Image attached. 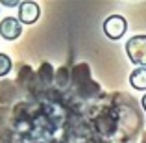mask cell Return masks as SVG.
<instances>
[{
  "label": "cell",
  "instance_id": "6da1fadb",
  "mask_svg": "<svg viewBox=\"0 0 146 143\" xmlns=\"http://www.w3.org/2000/svg\"><path fill=\"white\" fill-rule=\"evenodd\" d=\"M126 54H128L129 61L139 67H146V36L139 34L128 39L126 43Z\"/></svg>",
  "mask_w": 146,
  "mask_h": 143
},
{
  "label": "cell",
  "instance_id": "7a4b0ae2",
  "mask_svg": "<svg viewBox=\"0 0 146 143\" xmlns=\"http://www.w3.org/2000/svg\"><path fill=\"white\" fill-rule=\"evenodd\" d=\"M126 30H128V21L122 15H109L104 21V34L113 41L120 39L126 34Z\"/></svg>",
  "mask_w": 146,
  "mask_h": 143
},
{
  "label": "cell",
  "instance_id": "3957f363",
  "mask_svg": "<svg viewBox=\"0 0 146 143\" xmlns=\"http://www.w3.org/2000/svg\"><path fill=\"white\" fill-rule=\"evenodd\" d=\"M21 89H19L17 82L13 80H0V106L11 108V104H17L21 100Z\"/></svg>",
  "mask_w": 146,
  "mask_h": 143
},
{
  "label": "cell",
  "instance_id": "277c9868",
  "mask_svg": "<svg viewBox=\"0 0 146 143\" xmlns=\"http://www.w3.org/2000/svg\"><path fill=\"white\" fill-rule=\"evenodd\" d=\"M41 17V6L33 0H26V2H21L19 6V22L21 24H35Z\"/></svg>",
  "mask_w": 146,
  "mask_h": 143
},
{
  "label": "cell",
  "instance_id": "5b68a950",
  "mask_svg": "<svg viewBox=\"0 0 146 143\" xmlns=\"http://www.w3.org/2000/svg\"><path fill=\"white\" fill-rule=\"evenodd\" d=\"M0 36L6 41H15L22 36V24L17 17H4L0 21Z\"/></svg>",
  "mask_w": 146,
  "mask_h": 143
},
{
  "label": "cell",
  "instance_id": "8992f818",
  "mask_svg": "<svg viewBox=\"0 0 146 143\" xmlns=\"http://www.w3.org/2000/svg\"><path fill=\"white\" fill-rule=\"evenodd\" d=\"M37 78H39V82L43 84L44 87H52L54 86V78H56V71H54L52 63H48V61H43V63L39 65V69H37Z\"/></svg>",
  "mask_w": 146,
  "mask_h": 143
},
{
  "label": "cell",
  "instance_id": "52a82bcc",
  "mask_svg": "<svg viewBox=\"0 0 146 143\" xmlns=\"http://www.w3.org/2000/svg\"><path fill=\"white\" fill-rule=\"evenodd\" d=\"M129 86L137 91H146V67H137L129 73Z\"/></svg>",
  "mask_w": 146,
  "mask_h": 143
},
{
  "label": "cell",
  "instance_id": "ba28073f",
  "mask_svg": "<svg viewBox=\"0 0 146 143\" xmlns=\"http://www.w3.org/2000/svg\"><path fill=\"white\" fill-rule=\"evenodd\" d=\"M11 69H13V60L6 52H0V78L4 80L11 73Z\"/></svg>",
  "mask_w": 146,
  "mask_h": 143
},
{
  "label": "cell",
  "instance_id": "9c48e42d",
  "mask_svg": "<svg viewBox=\"0 0 146 143\" xmlns=\"http://www.w3.org/2000/svg\"><path fill=\"white\" fill-rule=\"evenodd\" d=\"M0 6H4V7H19L21 6V2H19V0H2V2H0Z\"/></svg>",
  "mask_w": 146,
  "mask_h": 143
},
{
  "label": "cell",
  "instance_id": "30bf717a",
  "mask_svg": "<svg viewBox=\"0 0 146 143\" xmlns=\"http://www.w3.org/2000/svg\"><path fill=\"white\" fill-rule=\"evenodd\" d=\"M139 102H141V108H143V110L146 111V93H144V97H143V99L139 100Z\"/></svg>",
  "mask_w": 146,
  "mask_h": 143
},
{
  "label": "cell",
  "instance_id": "8fae6325",
  "mask_svg": "<svg viewBox=\"0 0 146 143\" xmlns=\"http://www.w3.org/2000/svg\"><path fill=\"white\" fill-rule=\"evenodd\" d=\"M141 143H146V132H144V136H143V141Z\"/></svg>",
  "mask_w": 146,
  "mask_h": 143
}]
</instances>
